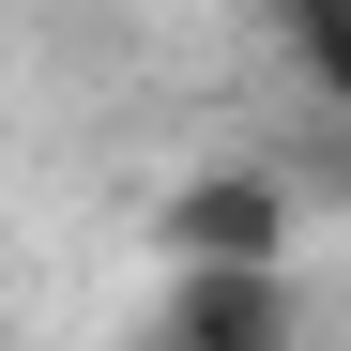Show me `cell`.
I'll return each mask as SVG.
<instances>
[{
    "label": "cell",
    "instance_id": "cell-2",
    "mask_svg": "<svg viewBox=\"0 0 351 351\" xmlns=\"http://www.w3.org/2000/svg\"><path fill=\"white\" fill-rule=\"evenodd\" d=\"M275 46H290V77H306L321 107H351V0H260Z\"/></svg>",
    "mask_w": 351,
    "mask_h": 351
},
{
    "label": "cell",
    "instance_id": "cell-1",
    "mask_svg": "<svg viewBox=\"0 0 351 351\" xmlns=\"http://www.w3.org/2000/svg\"><path fill=\"white\" fill-rule=\"evenodd\" d=\"M168 245H184V260H275L290 245V199L260 184V168H245V184H184V199H168Z\"/></svg>",
    "mask_w": 351,
    "mask_h": 351
}]
</instances>
